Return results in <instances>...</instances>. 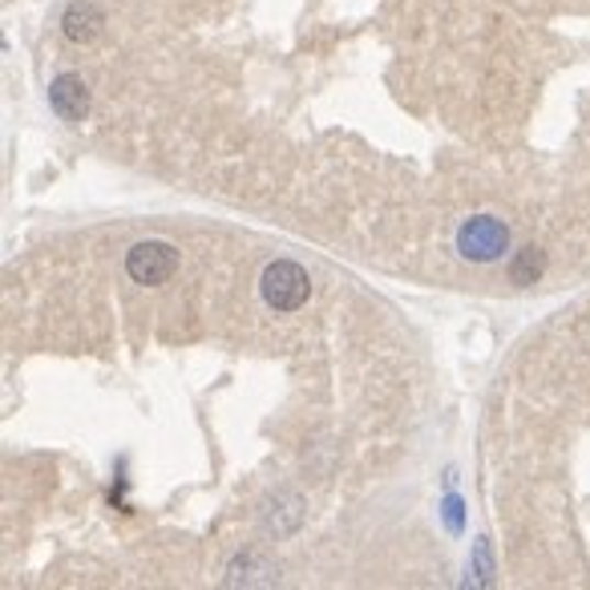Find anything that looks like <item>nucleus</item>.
Segmentation results:
<instances>
[{"label": "nucleus", "instance_id": "f03ea898", "mask_svg": "<svg viewBox=\"0 0 590 590\" xmlns=\"http://www.w3.org/2000/svg\"><path fill=\"white\" fill-rule=\"evenodd\" d=\"M259 291H264L267 308H276V312H296V308H303L308 296H312V279H308V271H303L300 264L276 259V264L264 267Z\"/></svg>", "mask_w": 590, "mask_h": 590}, {"label": "nucleus", "instance_id": "f257e3e1", "mask_svg": "<svg viewBox=\"0 0 590 590\" xmlns=\"http://www.w3.org/2000/svg\"><path fill=\"white\" fill-rule=\"evenodd\" d=\"M457 252L469 259V264H493L510 252V226L493 214H474L457 226Z\"/></svg>", "mask_w": 590, "mask_h": 590}, {"label": "nucleus", "instance_id": "423d86ee", "mask_svg": "<svg viewBox=\"0 0 590 590\" xmlns=\"http://www.w3.org/2000/svg\"><path fill=\"white\" fill-rule=\"evenodd\" d=\"M546 271V255L538 247H526V252L514 255V264H510V279L514 283H534V279Z\"/></svg>", "mask_w": 590, "mask_h": 590}, {"label": "nucleus", "instance_id": "20e7f679", "mask_svg": "<svg viewBox=\"0 0 590 590\" xmlns=\"http://www.w3.org/2000/svg\"><path fill=\"white\" fill-rule=\"evenodd\" d=\"M49 105L62 122H86L89 113V89L77 74H62L49 86Z\"/></svg>", "mask_w": 590, "mask_h": 590}, {"label": "nucleus", "instance_id": "39448f33", "mask_svg": "<svg viewBox=\"0 0 590 590\" xmlns=\"http://www.w3.org/2000/svg\"><path fill=\"white\" fill-rule=\"evenodd\" d=\"M101 25H105V16H101V9L93 0H74L62 16V33L74 41V45H89V41L101 33Z\"/></svg>", "mask_w": 590, "mask_h": 590}, {"label": "nucleus", "instance_id": "7ed1b4c3", "mask_svg": "<svg viewBox=\"0 0 590 590\" xmlns=\"http://www.w3.org/2000/svg\"><path fill=\"white\" fill-rule=\"evenodd\" d=\"M178 271V252L163 240L134 243L126 255V276L142 288H163L166 279Z\"/></svg>", "mask_w": 590, "mask_h": 590}]
</instances>
